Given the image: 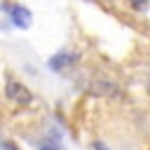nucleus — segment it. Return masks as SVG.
<instances>
[{
  "instance_id": "1",
  "label": "nucleus",
  "mask_w": 150,
  "mask_h": 150,
  "mask_svg": "<svg viewBox=\"0 0 150 150\" xmlns=\"http://www.w3.org/2000/svg\"><path fill=\"white\" fill-rule=\"evenodd\" d=\"M5 94L12 98V101H16V103H28L30 101V91L21 84V82H7V87H5Z\"/></svg>"
},
{
  "instance_id": "2",
  "label": "nucleus",
  "mask_w": 150,
  "mask_h": 150,
  "mask_svg": "<svg viewBox=\"0 0 150 150\" xmlns=\"http://www.w3.org/2000/svg\"><path fill=\"white\" fill-rule=\"evenodd\" d=\"M9 16H12L14 26H19V28H28L30 26V12L26 7H21V5H12L9 7Z\"/></svg>"
},
{
  "instance_id": "3",
  "label": "nucleus",
  "mask_w": 150,
  "mask_h": 150,
  "mask_svg": "<svg viewBox=\"0 0 150 150\" xmlns=\"http://www.w3.org/2000/svg\"><path fill=\"white\" fill-rule=\"evenodd\" d=\"M73 61H75L73 54H56L54 59H49V68H52V70H61V68H66V66L73 63Z\"/></svg>"
},
{
  "instance_id": "4",
  "label": "nucleus",
  "mask_w": 150,
  "mask_h": 150,
  "mask_svg": "<svg viewBox=\"0 0 150 150\" xmlns=\"http://www.w3.org/2000/svg\"><path fill=\"white\" fill-rule=\"evenodd\" d=\"M40 150H59V148H54V145H49V143H45V145H40Z\"/></svg>"
}]
</instances>
